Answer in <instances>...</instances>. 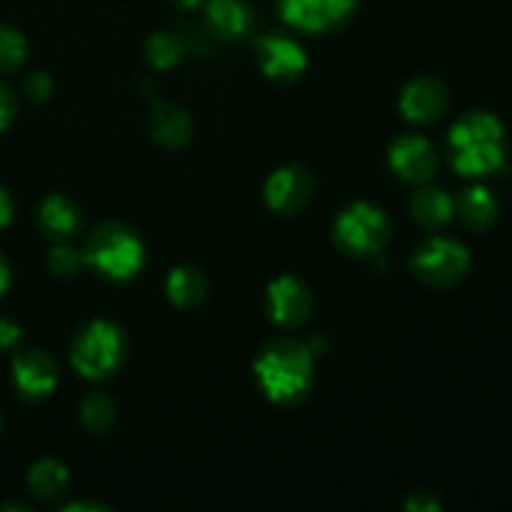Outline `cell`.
I'll return each mask as SVG.
<instances>
[{"label": "cell", "mask_w": 512, "mask_h": 512, "mask_svg": "<svg viewBox=\"0 0 512 512\" xmlns=\"http://www.w3.org/2000/svg\"><path fill=\"white\" fill-rule=\"evenodd\" d=\"M508 138L505 128L488 110L465 113L450 128L448 155L455 173L463 178H483L503 168Z\"/></svg>", "instance_id": "obj_1"}, {"label": "cell", "mask_w": 512, "mask_h": 512, "mask_svg": "<svg viewBox=\"0 0 512 512\" xmlns=\"http://www.w3.org/2000/svg\"><path fill=\"white\" fill-rule=\"evenodd\" d=\"M255 378L273 403H300L310 393L315 380L313 345L290 338L273 340L260 350L255 360Z\"/></svg>", "instance_id": "obj_2"}, {"label": "cell", "mask_w": 512, "mask_h": 512, "mask_svg": "<svg viewBox=\"0 0 512 512\" xmlns=\"http://www.w3.org/2000/svg\"><path fill=\"white\" fill-rule=\"evenodd\" d=\"M83 260L105 278L130 280L143 268L145 245L128 225L105 223L85 240Z\"/></svg>", "instance_id": "obj_3"}, {"label": "cell", "mask_w": 512, "mask_h": 512, "mask_svg": "<svg viewBox=\"0 0 512 512\" xmlns=\"http://www.w3.org/2000/svg\"><path fill=\"white\" fill-rule=\"evenodd\" d=\"M125 335L110 320H90L78 330L70 348V363L83 378L105 380L120 368L125 358Z\"/></svg>", "instance_id": "obj_4"}, {"label": "cell", "mask_w": 512, "mask_h": 512, "mask_svg": "<svg viewBox=\"0 0 512 512\" xmlns=\"http://www.w3.org/2000/svg\"><path fill=\"white\" fill-rule=\"evenodd\" d=\"M335 243L348 255H375L385 248L390 240V220L378 205L353 203L335 220Z\"/></svg>", "instance_id": "obj_5"}, {"label": "cell", "mask_w": 512, "mask_h": 512, "mask_svg": "<svg viewBox=\"0 0 512 512\" xmlns=\"http://www.w3.org/2000/svg\"><path fill=\"white\" fill-rule=\"evenodd\" d=\"M468 248L455 238H430L415 248L413 258H410V270L418 280L433 288H450L458 285L465 275L470 273Z\"/></svg>", "instance_id": "obj_6"}, {"label": "cell", "mask_w": 512, "mask_h": 512, "mask_svg": "<svg viewBox=\"0 0 512 512\" xmlns=\"http://www.w3.org/2000/svg\"><path fill=\"white\" fill-rule=\"evenodd\" d=\"M255 58L260 70L275 83H293L308 68L303 45L285 33H268L255 40Z\"/></svg>", "instance_id": "obj_7"}, {"label": "cell", "mask_w": 512, "mask_h": 512, "mask_svg": "<svg viewBox=\"0 0 512 512\" xmlns=\"http://www.w3.org/2000/svg\"><path fill=\"white\" fill-rule=\"evenodd\" d=\"M358 0H278L285 23L303 33H328L353 15Z\"/></svg>", "instance_id": "obj_8"}, {"label": "cell", "mask_w": 512, "mask_h": 512, "mask_svg": "<svg viewBox=\"0 0 512 512\" xmlns=\"http://www.w3.org/2000/svg\"><path fill=\"white\" fill-rule=\"evenodd\" d=\"M315 183L313 173L303 165H285L270 173L265 180V203L280 215H295L313 200Z\"/></svg>", "instance_id": "obj_9"}, {"label": "cell", "mask_w": 512, "mask_h": 512, "mask_svg": "<svg viewBox=\"0 0 512 512\" xmlns=\"http://www.w3.org/2000/svg\"><path fill=\"white\" fill-rule=\"evenodd\" d=\"M265 310H268L270 320L278 323L280 328H298L310 318L313 295L303 280L293 278V275H280L268 285Z\"/></svg>", "instance_id": "obj_10"}, {"label": "cell", "mask_w": 512, "mask_h": 512, "mask_svg": "<svg viewBox=\"0 0 512 512\" xmlns=\"http://www.w3.org/2000/svg\"><path fill=\"white\" fill-rule=\"evenodd\" d=\"M390 168L405 183L423 185L433 180L438 170V150L423 135H400L390 148Z\"/></svg>", "instance_id": "obj_11"}, {"label": "cell", "mask_w": 512, "mask_h": 512, "mask_svg": "<svg viewBox=\"0 0 512 512\" xmlns=\"http://www.w3.org/2000/svg\"><path fill=\"white\" fill-rule=\"evenodd\" d=\"M448 88L443 80L433 78V75H420V78L410 80L400 93V113L410 120V123L428 125L443 118L448 110Z\"/></svg>", "instance_id": "obj_12"}, {"label": "cell", "mask_w": 512, "mask_h": 512, "mask_svg": "<svg viewBox=\"0 0 512 512\" xmlns=\"http://www.w3.org/2000/svg\"><path fill=\"white\" fill-rule=\"evenodd\" d=\"M13 380L23 398L43 400L58 385V363L45 350H23L13 358Z\"/></svg>", "instance_id": "obj_13"}, {"label": "cell", "mask_w": 512, "mask_h": 512, "mask_svg": "<svg viewBox=\"0 0 512 512\" xmlns=\"http://www.w3.org/2000/svg\"><path fill=\"white\" fill-rule=\"evenodd\" d=\"M205 23L220 40H240L253 33L255 15L243 0H208Z\"/></svg>", "instance_id": "obj_14"}, {"label": "cell", "mask_w": 512, "mask_h": 512, "mask_svg": "<svg viewBox=\"0 0 512 512\" xmlns=\"http://www.w3.org/2000/svg\"><path fill=\"white\" fill-rule=\"evenodd\" d=\"M148 128L150 135L163 148H183L193 138V120H190V115L183 108L170 103H158L150 110Z\"/></svg>", "instance_id": "obj_15"}, {"label": "cell", "mask_w": 512, "mask_h": 512, "mask_svg": "<svg viewBox=\"0 0 512 512\" xmlns=\"http://www.w3.org/2000/svg\"><path fill=\"white\" fill-rule=\"evenodd\" d=\"M455 215L470 230H485L498 220L500 203L490 188H485V185H470V188H465L455 198Z\"/></svg>", "instance_id": "obj_16"}, {"label": "cell", "mask_w": 512, "mask_h": 512, "mask_svg": "<svg viewBox=\"0 0 512 512\" xmlns=\"http://www.w3.org/2000/svg\"><path fill=\"white\" fill-rule=\"evenodd\" d=\"M38 223L50 240H68L78 233L80 213L68 198L53 193L40 203Z\"/></svg>", "instance_id": "obj_17"}, {"label": "cell", "mask_w": 512, "mask_h": 512, "mask_svg": "<svg viewBox=\"0 0 512 512\" xmlns=\"http://www.w3.org/2000/svg\"><path fill=\"white\" fill-rule=\"evenodd\" d=\"M410 208H413V218L425 230H440L455 218V198L443 188L418 190Z\"/></svg>", "instance_id": "obj_18"}, {"label": "cell", "mask_w": 512, "mask_h": 512, "mask_svg": "<svg viewBox=\"0 0 512 512\" xmlns=\"http://www.w3.org/2000/svg\"><path fill=\"white\" fill-rule=\"evenodd\" d=\"M165 293H168L170 303L178 308H193V305L203 303L208 295V278L200 273L198 268H175L170 270L168 280H165Z\"/></svg>", "instance_id": "obj_19"}, {"label": "cell", "mask_w": 512, "mask_h": 512, "mask_svg": "<svg viewBox=\"0 0 512 512\" xmlns=\"http://www.w3.org/2000/svg\"><path fill=\"white\" fill-rule=\"evenodd\" d=\"M68 470L60 460L43 458L30 468L28 473V488L35 498L40 500H55L68 490Z\"/></svg>", "instance_id": "obj_20"}, {"label": "cell", "mask_w": 512, "mask_h": 512, "mask_svg": "<svg viewBox=\"0 0 512 512\" xmlns=\"http://www.w3.org/2000/svg\"><path fill=\"white\" fill-rule=\"evenodd\" d=\"M145 60L153 65L155 70H170L178 65L185 55V43L180 35L170 33V30H158V33L148 35L143 45Z\"/></svg>", "instance_id": "obj_21"}, {"label": "cell", "mask_w": 512, "mask_h": 512, "mask_svg": "<svg viewBox=\"0 0 512 512\" xmlns=\"http://www.w3.org/2000/svg\"><path fill=\"white\" fill-rule=\"evenodd\" d=\"M80 420L85 428L95 435H105L118 420V408L113 400L103 393H90L88 398L80 403Z\"/></svg>", "instance_id": "obj_22"}, {"label": "cell", "mask_w": 512, "mask_h": 512, "mask_svg": "<svg viewBox=\"0 0 512 512\" xmlns=\"http://www.w3.org/2000/svg\"><path fill=\"white\" fill-rule=\"evenodd\" d=\"M28 58V40L13 25H0V73H13Z\"/></svg>", "instance_id": "obj_23"}, {"label": "cell", "mask_w": 512, "mask_h": 512, "mask_svg": "<svg viewBox=\"0 0 512 512\" xmlns=\"http://www.w3.org/2000/svg\"><path fill=\"white\" fill-rule=\"evenodd\" d=\"M83 265V253H78V250L70 248V245H58V248L50 250L48 255L50 273L58 275V278H73V275L80 273Z\"/></svg>", "instance_id": "obj_24"}, {"label": "cell", "mask_w": 512, "mask_h": 512, "mask_svg": "<svg viewBox=\"0 0 512 512\" xmlns=\"http://www.w3.org/2000/svg\"><path fill=\"white\" fill-rule=\"evenodd\" d=\"M53 88V78H50L45 70H35V73H30L23 83L25 95H28L30 100H48L50 95H53Z\"/></svg>", "instance_id": "obj_25"}, {"label": "cell", "mask_w": 512, "mask_h": 512, "mask_svg": "<svg viewBox=\"0 0 512 512\" xmlns=\"http://www.w3.org/2000/svg\"><path fill=\"white\" fill-rule=\"evenodd\" d=\"M15 115H18V100L8 85L0 83V133H5L13 125Z\"/></svg>", "instance_id": "obj_26"}, {"label": "cell", "mask_w": 512, "mask_h": 512, "mask_svg": "<svg viewBox=\"0 0 512 512\" xmlns=\"http://www.w3.org/2000/svg\"><path fill=\"white\" fill-rule=\"evenodd\" d=\"M20 343V325L8 318H0V348H13Z\"/></svg>", "instance_id": "obj_27"}, {"label": "cell", "mask_w": 512, "mask_h": 512, "mask_svg": "<svg viewBox=\"0 0 512 512\" xmlns=\"http://www.w3.org/2000/svg\"><path fill=\"white\" fill-rule=\"evenodd\" d=\"M13 215H15V205L13 198L5 188H0V228H8L13 223Z\"/></svg>", "instance_id": "obj_28"}, {"label": "cell", "mask_w": 512, "mask_h": 512, "mask_svg": "<svg viewBox=\"0 0 512 512\" xmlns=\"http://www.w3.org/2000/svg\"><path fill=\"white\" fill-rule=\"evenodd\" d=\"M408 508H415V510H438L440 503L430 493H415L413 498L408 500Z\"/></svg>", "instance_id": "obj_29"}, {"label": "cell", "mask_w": 512, "mask_h": 512, "mask_svg": "<svg viewBox=\"0 0 512 512\" xmlns=\"http://www.w3.org/2000/svg\"><path fill=\"white\" fill-rule=\"evenodd\" d=\"M8 285H10V265H8V260L3 258V253H0V298L5 295Z\"/></svg>", "instance_id": "obj_30"}, {"label": "cell", "mask_w": 512, "mask_h": 512, "mask_svg": "<svg viewBox=\"0 0 512 512\" xmlns=\"http://www.w3.org/2000/svg\"><path fill=\"white\" fill-rule=\"evenodd\" d=\"M175 5H180L183 10H193L198 5H203V0H175Z\"/></svg>", "instance_id": "obj_31"}]
</instances>
